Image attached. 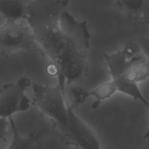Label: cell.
<instances>
[{"label":"cell","mask_w":149,"mask_h":149,"mask_svg":"<svg viewBox=\"0 0 149 149\" xmlns=\"http://www.w3.org/2000/svg\"><path fill=\"white\" fill-rule=\"evenodd\" d=\"M69 3L36 0L27 4L26 21L42 55L51 61V74L63 87L84 78L89 71V26L67 11Z\"/></svg>","instance_id":"6da1fadb"},{"label":"cell","mask_w":149,"mask_h":149,"mask_svg":"<svg viewBox=\"0 0 149 149\" xmlns=\"http://www.w3.org/2000/svg\"><path fill=\"white\" fill-rule=\"evenodd\" d=\"M32 104L51 120L65 145L77 149H101L97 135L69 103L64 87L32 84Z\"/></svg>","instance_id":"7a4b0ae2"},{"label":"cell","mask_w":149,"mask_h":149,"mask_svg":"<svg viewBox=\"0 0 149 149\" xmlns=\"http://www.w3.org/2000/svg\"><path fill=\"white\" fill-rule=\"evenodd\" d=\"M35 50L42 54L26 20H5L0 26V52L10 54L19 51Z\"/></svg>","instance_id":"3957f363"},{"label":"cell","mask_w":149,"mask_h":149,"mask_svg":"<svg viewBox=\"0 0 149 149\" xmlns=\"http://www.w3.org/2000/svg\"><path fill=\"white\" fill-rule=\"evenodd\" d=\"M32 84L29 77L22 76L15 82L4 84L0 88V118L9 119L30 109L32 102L26 91Z\"/></svg>","instance_id":"277c9868"},{"label":"cell","mask_w":149,"mask_h":149,"mask_svg":"<svg viewBox=\"0 0 149 149\" xmlns=\"http://www.w3.org/2000/svg\"><path fill=\"white\" fill-rule=\"evenodd\" d=\"M28 1L1 0L0 14L8 21L26 20Z\"/></svg>","instance_id":"5b68a950"},{"label":"cell","mask_w":149,"mask_h":149,"mask_svg":"<svg viewBox=\"0 0 149 149\" xmlns=\"http://www.w3.org/2000/svg\"><path fill=\"white\" fill-rule=\"evenodd\" d=\"M9 122L13 132V138L6 149H43L39 142L38 134L30 132L27 136H21L16 128L13 117L9 118Z\"/></svg>","instance_id":"8992f818"},{"label":"cell","mask_w":149,"mask_h":149,"mask_svg":"<svg viewBox=\"0 0 149 149\" xmlns=\"http://www.w3.org/2000/svg\"><path fill=\"white\" fill-rule=\"evenodd\" d=\"M144 1L141 0H119L114 4L129 16H141Z\"/></svg>","instance_id":"52a82bcc"},{"label":"cell","mask_w":149,"mask_h":149,"mask_svg":"<svg viewBox=\"0 0 149 149\" xmlns=\"http://www.w3.org/2000/svg\"><path fill=\"white\" fill-rule=\"evenodd\" d=\"M138 47L149 60V36H140L137 39Z\"/></svg>","instance_id":"ba28073f"},{"label":"cell","mask_w":149,"mask_h":149,"mask_svg":"<svg viewBox=\"0 0 149 149\" xmlns=\"http://www.w3.org/2000/svg\"><path fill=\"white\" fill-rule=\"evenodd\" d=\"M9 125H10L9 119L0 118V143L6 139Z\"/></svg>","instance_id":"9c48e42d"},{"label":"cell","mask_w":149,"mask_h":149,"mask_svg":"<svg viewBox=\"0 0 149 149\" xmlns=\"http://www.w3.org/2000/svg\"><path fill=\"white\" fill-rule=\"evenodd\" d=\"M140 18L145 24L149 26V0L144 1V5H143Z\"/></svg>","instance_id":"30bf717a"},{"label":"cell","mask_w":149,"mask_h":149,"mask_svg":"<svg viewBox=\"0 0 149 149\" xmlns=\"http://www.w3.org/2000/svg\"><path fill=\"white\" fill-rule=\"evenodd\" d=\"M148 111H149V106L148 107ZM143 139H144L145 141L147 142V143L148 144V146H149V126H148V128L147 131H146L145 133L144 136H143Z\"/></svg>","instance_id":"8fae6325"}]
</instances>
